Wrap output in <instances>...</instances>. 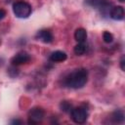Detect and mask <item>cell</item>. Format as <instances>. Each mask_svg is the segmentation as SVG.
<instances>
[{"instance_id":"cell-10","label":"cell","mask_w":125,"mask_h":125,"mask_svg":"<svg viewBox=\"0 0 125 125\" xmlns=\"http://www.w3.org/2000/svg\"><path fill=\"white\" fill-rule=\"evenodd\" d=\"M74 38L78 43H84L87 39V32L84 28L79 27L74 32Z\"/></svg>"},{"instance_id":"cell-7","label":"cell","mask_w":125,"mask_h":125,"mask_svg":"<svg viewBox=\"0 0 125 125\" xmlns=\"http://www.w3.org/2000/svg\"><path fill=\"white\" fill-rule=\"evenodd\" d=\"M35 38L37 40H40V41L44 42V43H51L53 41V34L48 29H42V30H39L36 33Z\"/></svg>"},{"instance_id":"cell-4","label":"cell","mask_w":125,"mask_h":125,"mask_svg":"<svg viewBox=\"0 0 125 125\" xmlns=\"http://www.w3.org/2000/svg\"><path fill=\"white\" fill-rule=\"evenodd\" d=\"M69 113L71 120L77 124H83L88 118V111L84 106L73 107Z\"/></svg>"},{"instance_id":"cell-17","label":"cell","mask_w":125,"mask_h":125,"mask_svg":"<svg viewBox=\"0 0 125 125\" xmlns=\"http://www.w3.org/2000/svg\"><path fill=\"white\" fill-rule=\"evenodd\" d=\"M10 123H11V124H16V125H17V124H21L22 121L20 120V119H14V120H12Z\"/></svg>"},{"instance_id":"cell-12","label":"cell","mask_w":125,"mask_h":125,"mask_svg":"<svg viewBox=\"0 0 125 125\" xmlns=\"http://www.w3.org/2000/svg\"><path fill=\"white\" fill-rule=\"evenodd\" d=\"M73 51H74V53H75L77 56H82V55H84V54L86 53V51H87V46H86L84 43H78V44L74 47Z\"/></svg>"},{"instance_id":"cell-1","label":"cell","mask_w":125,"mask_h":125,"mask_svg":"<svg viewBox=\"0 0 125 125\" xmlns=\"http://www.w3.org/2000/svg\"><path fill=\"white\" fill-rule=\"evenodd\" d=\"M88 81V70L85 68H78L68 73L63 78V85L72 89H80L85 86Z\"/></svg>"},{"instance_id":"cell-14","label":"cell","mask_w":125,"mask_h":125,"mask_svg":"<svg viewBox=\"0 0 125 125\" xmlns=\"http://www.w3.org/2000/svg\"><path fill=\"white\" fill-rule=\"evenodd\" d=\"M103 39L105 43H111L113 41V35L108 31H104L103 33Z\"/></svg>"},{"instance_id":"cell-9","label":"cell","mask_w":125,"mask_h":125,"mask_svg":"<svg viewBox=\"0 0 125 125\" xmlns=\"http://www.w3.org/2000/svg\"><path fill=\"white\" fill-rule=\"evenodd\" d=\"M66 58H67V56H66V54L64 52H62V51H55L50 55L49 59L53 62H61L65 61Z\"/></svg>"},{"instance_id":"cell-5","label":"cell","mask_w":125,"mask_h":125,"mask_svg":"<svg viewBox=\"0 0 125 125\" xmlns=\"http://www.w3.org/2000/svg\"><path fill=\"white\" fill-rule=\"evenodd\" d=\"M45 112L41 107H33L28 112V124H38L44 118Z\"/></svg>"},{"instance_id":"cell-6","label":"cell","mask_w":125,"mask_h":125,"mask_svg":"<svg viewBox=\"0 0 125 125\" xmlns=\"http://www.w3.org/2000/svg\"><path fill=\"white\" fill-rule=\"evenodd\" d=\"M30 61V56L28 53L24 52V51H21V52H19L18 54H16L12 60H11V62L14 66L16 65H21V64H24L26 62H28Z\"/></svg>"},{"instance_id":"cell-11","label":"cell","mask_w":125,"mask_h":125,"mask_svg":"<svg viewBox=\"0 0 125 125\" xmlns=\"http://www.w3.org/2000/svg\"><path fill=\"white\" fill-rule=\"evenodd\" d=\"M111 119L114 123H122L124 121V112L123 110H115L112 115H111Z\"/></svg>"},{"instance_id":"cell-18","label":"cell","mask_w":125,"mask_h":125,"mask_svg":"<svg viewBox=\"0 0 125 125\" xmlns=\"http://www.w3.org/2000/svg\"><path fill=\"white\" fill-rule=\"evenodd\" d=\"M119 1H120V2H124L125 0H119Z\"/></svg>"},{"instance_id":"cell-3","label":"cell","mask_w":125,"mask_h":125,"mask_svg":"<svg viewBox=\"0 0 125 125\" xmlns=\"http://www.w3.org/2000/svg\"><path fill=\"white\" fill-rule=\"evenodd\" d=\"M85 3L101 12L103 15H109V12L112 7V3L108 0H86Z\"/></svg>"},{"instance_id":"cell-15","label":"cell","mask_w":125,"mask_h":125,"mask_svg":"<svg viewBox=\"0 0 125 125\" xmlns=\"http://www.w3.org/2000/svg\"><path fill=\"white\" fill-rule=\"evenodd\" d=\"M120 67L122 70H125V58H124V56H122L120 59Z\"/></svg>"},{"instance_id":"cell-13","label":"cell","mask_w":125,"mask_h":125,"mask_svg":"<svg viewBox=\"0 0 125 125\" xmlns=\"http://www.w3.org/2000/svg\"><path fill=\"white\" fill-rule=\"evenodd\" d=\"M60 107L64 112H70V110L72 109V104L69 102H67V101H63V102L61 103Z\"/></svg>"},{"instance_id":"cell-16","label":"cell","mask_w":125,"mask_h":125,"mask_svg":"<svg viewBox=\"0 0 125 125\" xmlns=\"http://www.w3.org/2000/svg\"><path fill=\"white\" fill-rule=\"evenodd\" d=\"M5 16H6V11H5L4 9H1V8H0V20L4 19Z\"/></svg>"},{"instance_id":"cell-8","label":"cell","mask_w":125,"mask_h":125,"mask_svg":"<svg viewBox=\"0 0 125 125\" xmlns=\"http://www.w3.org/2000/svg\"><path fill=\"white\" fill-rule=\"evenodd\" d=\"M109 16L114 21H121V20H123V18H124V8L122 6L112 7L110 12H109Z\"/></svg>"},{"instance_id":"cell-2","label":"cell","mask_w":125,"mask_h":125,"mask_svg":"<svg viewBox=\"0 0 125 125\" xmlns=\"http://www.w3.org/2000/svg\"><path fill=\"white\" fill-rule=\"evenodd\" d=\"M31 6L25 1H17L13 5V12L17 18L26 19L31 14Z\"/></svg>"}]
</instances>
